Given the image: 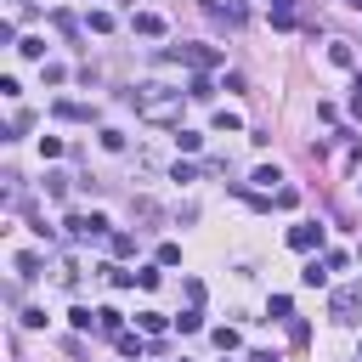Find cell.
<instances>
[{
    "mask_svg": "<svg viewBox=\"0 0 362 362\" xmlns=\"http://www.w3.org/2000/svg\"><path fill=\"white\" fill-rule=\"evenodd\" d=\"M130 102H136V113L148 125H175L181 119V90H170V85H142Z\"/></svg>",
    "mask_w": 362,
    "mask_h": 362,
    "instance_id": "obj_1",
    "label": "cell"
},
{
    "mask_svg": "<svg viewBox=\"0 0 362 362\" xmlns=\"http://www.w3.org/2000/svg\"><path fill=\"white\" fill-rule=\"evenodd\" d=\"M329 323H340V329L362 323V283H345V289L329 294Z\"/></svg>",
    "mask_w": 362,
    "mask_h": 362,
    "instance_id": "obj_2",
    "label": "cell"
},
{
    "mask_svg": "<svg viewBox=\"0 0 362 362\" xmlns=\"http://www.w3.org/2000/svg\"><path fill=\"white\" fill-rule=\"evenodd\" d=\"M164 57H170V63H187V68H198V74L221 63V52H210V45H170Z\"/></svg>",
    "mask_w": 362,
    "mask_h": 362,
    "instance_id": "obj_3",
    "label": "cell"
},
{
    "mask_svg": "<svg viewBox=\"0 0 362 362\" xmlns=\"http://www.w3.org/2000/svg\"><path fill=\"white\" fill-rule=\"evenodd\" d=\"M108 233V215H97V210H90V215H68V238H102Z\"/></svg>",
    "mask_w": 362,
    "mask_h": 362,
    "instance_id": "obj_4",
    "label": "cell"
},
{
    "mask_svg": "<svg viewBox=\"0 0 362 362\" xmlns=\"http://www.w3.org/2000/svg\"><path fill=\"white\" fill-rule=\"evenodd\" d=\"M289 244H294L300 255H311V249H323V226H294V233H289Z\"/></svg>",
    "mask_w": 362,
    "mask_h": 362,
    "instance_id": "obj_5",
    "label": "cell"
},
{
    "mask_svg": "<svg viewBox=\"0 0 362 362\" xmlns=\"http://www.w3.org/2000/svg\"><path fill=\"white\" fill-rule=\"evenodd\" d=\"M130 29H136V34H148V40H159V34H164V17H159V12H136Z\"/></svg>",
    "mask_w": 362,
    "mask_h": 362,
    "instance_id": "obj_6",
    "label": "cell"
},
{
    "mask_svg": "<svg viewBox=\"0 0 362 362\" xmlns=\"http://www.w3.org/2000/svg\"><path fill=\"white\" fill-rule=\"evenodd\" d=\"M300 283H306V289H323V283H329V260H306Z\"/></svg>",
    "mask_w": 362,
    "mask_h": 362,
    "instance_id": "obj_7",
    "label": "cell"
},
{
    "mask_svg": "<svg viewBox=\"0 0 362 362\" xmlns=\"http://www.w3.org/2000/svg\"><path fill=\"white\" fill-rule=\"evenodd\" d=\"M97 329H102V334H125V317H119L113 306H102V311H97Z\"/></svg>",
    "mask_w": 362,
    "mask_h": 362,
    "instance_id": "obj_8",
    "label": "cell"
},
{
    "mask_svg": "<svg viewBox=\"0 0 362 362\" xmlns=\"http://www.w3.org/2000/svg\"><path fill=\"white\" fill-rule=\"evenodd\" d=\"M175 329H181V334H198V329H204V311H198V306H187V311L175 317Z\"/></svg>",
    "mask_w": 362,
    "mask_h": 362,
    "instance_id": "obj_9",
    "label": "cell"
},
{
    "mask_svg": "<svg viewBox=\"0 0 362 362\" xmlns=\"http://www.w3.org/2000/svg\"><path fill=\"white\" fill-rule=\"evenodd\" d=\"M187 97H193V102H210V97H215V85H210L204 74H193V79H187Z\"/></svg>",
    "mask_w": 362,
    "mask_h": 362,
    "instance_id": "obj_10",
    "label": "cell"
},
{
    "mask_svg": "<svg viewBox=\"0 0 362 362\" xmlns=\"http://www.w3.org/2000/svg\"><path fill=\"white\" fill-rule=\"evenodd\" d=\"M45 198H68V175H63V170L45 175Z\"/></svg>",
    "mask_w": 362,
    "mask_h": 362,
    "instance_id": "obj_11",
    "label": "cell"
},
{
    "mask_svg": "<svg viewBox=\"0 0 362 362\" xmlns=\"http://www.w3.org/2000/svg\"><path fill=\"white\" fill-rule=\"evenodd\" d=\"M329 63H334V68H351V63H356V57H351V45H345V40H334V45H329Z\"/></svg>",
    "mask_w": 362,
    "mask_h": 362,
    "instance_id": "obj_12",
    "label": "cell"
},
{
    "mask_svg": "<svg viewBox=\"0 0 362 362\" xmlns=\"http://www.w3.org/2000/svg\"><path fill=\"white\" fill-rule=\"evenodd\" d=\"M40 272H45L40 255H17V278H40Z\"/></svg>",
    "mask_w": 362,
    "mask_h": 362,
    "instance_id": "obj_13",
    "label": "cell"
},
{
    "mask_svg": "<svg viewBox=\"0 0 362 362\" xmlns=\"http://www.w3.org/2000/svg\"><path fill=\"white\" fill-rule=\"evenodd\" d=\"M255 181H260V187L272 193V187H278V181H283V170H278V164H260V170H255Z\"/></svg>",
    "mask_w": 362,
    "mask_h": 362,
    "instance_id": "obj_14",
    "label": "cell"
},
{
    "mask_svg": "<svg viewBox=\"0 0 362 362\" xmlns=\"http://www.w3.org/2000/svg\"><path fill=\"white\" fill-rule=\"evenodd\" d=\"M113 340H119V351H125V356H142V351H148V345H142V334H113Z\"/></svg>",
    "mask_w": 362,
    "mask_h": 362,
    "instance_id": "obj_15",
    "label": "cell"
},
{
    "mask_svg": "<svg viewBox=\"0 0 362 362\" xmlns=\"http://www.w3.org/2000/svg\"><path fill=\"white\" fill-rule=\"evenodd\" d=\"M175 142H181V153H198L204 136H198V130H175Z\"/></svg>",
    "mask_w": 362,
    "mask_h": 362,
    "instance_id": "obj_16",
    "label": "cell"
},
{
    "mask_svg": "<svg viewBox=\"0 0 362 362\" xmlns=\"http://www.w3.org/2000/svg\"><path fill=\"white\" fill-rule=\"evenodd\" d=\"M108 244H113V255H119V260H125V255H136V238H130V233H113Z\"/></svg>",
    "mask_w": 362,
    "mask_h": 362,
    "instance_id": "obj_17",
    "label": "cell"
},
{
    "mask_svg": "<svg viewBox=\"0 0 362 362\" xmlns=\"http://www.w3.org/2000/svg\"><path fill=\"white\" fill-rule=\"evenodd\" d=\"M68 323H74V329H90V323H97V311H90V306H74Z\"/></svg>",
    "mask_w": 362,
    "mask_h": 362,
    "instance_id": "obj_18",
    "label": "cell"
},
{
    "mask_svg": "<svg viewBox=\"0 0 362 362\" xmlns=\"http://www.w3.org/2000/svg\"><path fill=\"white\" fill-rule=\"evenodd\" d=\"M130 210L142 215V221H159V204H153V198H130Z\"/></svg>",
    "mask_w": 362,
    "mask_h": 362,
    "instance_id": "obj_19",
    "label": "cell"
},
{
    "mask_svg": "<svg viewBox=\"0 0 362 362\" xmlns=\"http://www.w3.org/2000/svg\"><path fill=\"white\" fill-rule=\"evenodd\" d=\"M57 119H90V108H79V102H57Z\"/></svg>",
    "mask_w": 362,
    "mask_h": 362,
    "instance_id": "obj_20",
    "label": "cell"
},
{
    "mask_svg": "<svg viewBox=\"0 0 362 362\" xmlns=\"http://www.w3.org/2000/svg\"><path fill=\"white\" fill-rule=\"evenodd\" d=\"M164 323H170V317H164V311H142V329H148V334H159Z\"/></svg>",
    "mask_w": 362,
    "mask_h": 362,
    "instance_id": "obj_21",
    "label": "cell"
},
{
    "mask_svg": "<svg viewBox=\"0 0 362 362\" xmlns=\"http://www.w3.org/2000/svg\"><path fill=\"white\" fill-rule=\"evenodd\" d=\"M345 6H351V12H362V0H345Z\"/></svg>",
    "mask_w": 362,
    "mask_h": 362,
    "instance_id": "obj_22",
    "label": "cell"
},
{
    "mask_svg": "<svg viewBox=\"0 0 362 362\" xmlns=\"http://www.w3.org/2000/svg\"><path fill=\"white\" fill-rule=\"evenodd\" d=\"M249 362H272V356H249Z\"/></svg>",
    "mask_w": 362,
    "mask_h": 362,
    "instance_id": "obj_23",
    "label": "cell"
}]
</instances>
